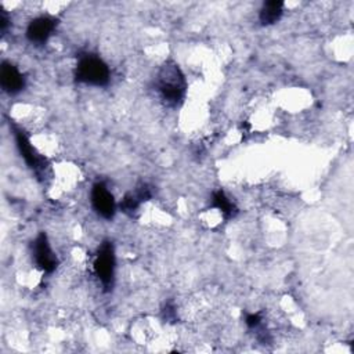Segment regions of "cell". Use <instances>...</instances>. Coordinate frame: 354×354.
I'll list each match as a JSON object with an SVG mask.
<instances>
[{
	"instance_id": "6da1fadb",
	"label": "cell",
	"mask_w": 354,
	"mask_h": 354,
	"mask_svg": "<svg viewBox=\"0 0 354 354\" xmlns=\"http://www.w3.org/2000/svg\"><path fill=\"white\" fill-rule=\"evenodd\" d=\"M155 88L167 106H178L187 94V80L174 59L165 61L156 72Z\"/></svg>"
},
{
	"instance_id": "7a4b0ae2",
	"label": "cell",
	"mask_w": 354,
	"mask_h": 354,
	"mask_svg": "<svg viewBox=\"0 0 354 354\" xmlns=\"http://www.w3.org/2000/svg\"><path fill=\"white\" fill-rule=\"evenodd\" d=\"M109 77V66L98 55L83 53L77 57V64L75 66L76 82L90 86H106Z\"/></svg>"
},
{
	"instance_id": "3957f363",
	"label": "cell",
	"mask_w": 354,
	"mask_h": 354,
	"mask_svg": "<svg viewBox=\"0 0 354 354\" xmlns=\"http://www.w3.org/2000/svg\"><path fill=\"white\" fill-rule=\"evenodd\" d=\"M10 129L12 131V134H14V138H15V142H17V148H18L21 156L24 158L25 163L36 174L39 181L46 183V180L48 178V174L51 171L50 162L47 160V158L44 155H41L32 145L29 136L21 127L10 123Z\"/></svg>"
},
{
	"instance_id": "277c9868",
	"label": "cell",
	"mask_w": 354,
	"mask_h": 354,
	"mask_svg": "<svg viewBox=\"0 0 354 354\" xmlns=\"http://www.w3.org/2000/svg\"><path fill=\"white\" fill-rule=\"evenodd\" d=\"M115 250L111 241H104L95 254L94 260V272L101 281L105 290H111L115 281Z\"/></svg>"
},
{
	"instance_id": "5b68a950",
	"label": "cell",
	"mask_w": 354,
	"mask_h": 354,
	"mask_svg": "<svg viewBox=\"0 0 354 354\" xmlns=\"http://www.w3.org/2000/svg\"><path fill=\"white\" fill-rule=\"evenodd\" d=\"M32 256L36 266L47 274H51L58 267V259L53 252L48 238L44 232H39L32 243Z\"/></svg>"
},
{
	"instance_id": "8992f818",
	"label": "cell",
	"mask_w": 354,
	"mask_h": 354,
	"mask_svg": "<svg viewBox=\"0 0 354 354\" xmlns=\"http://www.w3.org/2000/svg\"><path fill=\"white\" fill-rule=\"evenodd\" d=\"M91 205L98 216L105 220L113 218L116 213V202L111 191L101 181H97L91 188Z\"/></svg>"
},
{
	"instance_id": "52a82bcc",
	"label": "cell",
	"mask_w": 354,
	"mask_h": 354,
	"mask_svg": "<svg viewBox=\"0 0 354 354\" xmlns=\"http://www.w3.org/2000/svg\"><path fill=\"white\" fill-rule=\"evenodd\" d=\"M58 24V19L51 15H40L32 19L26 28V37L30 43L43 44L53 35Z\"/></svg>"
},
{
	"instance_id": "ba28073f",
	"label": "cell",
	"mask_w": 354,
	"mask_h": 354,
	"mask_svg": "<svg viewBox=\"0 0 354 354\" xmlns=\"http://www.w3.org/2000/svg\"><path fill=\"white\" fill-rule=\"evenodd\" d=\"M0 84L6 93L18 94L25 87V77L14 64L3 61L0 66Z\"/></svg>"
},
{
	"instance_id": "9c48e42d",
	"label": "cell",
	"mask_w": 354,
	"mask_h": 354,
	"mask_svg": "<svg viewBox=\"0 0 354 354\" xmlns=\"http://www.w3.org/2000/svg\"><path fill=\"white\" fill-rule=\"evenodd\" d=\"M151 196H152V192H151L149 185L148 184H141L134 191L127 192L123 196V199L119 203V209L124 214L133 216L140 209L141 203L148 201V199H151Z\"/></svg>"
},
{
	"instance_id": "30bf717a",
	"label": "cell",
	"mask_w": 354,
	"mask_h": 354,
	"mask_svg": "<svg viewBox=\"0 0 354 354\" xmlns=\"http://www.w3.org/2000/svg\"><path fill=\"white\" fill-rule=\"evenodd\" d=\"M283 14V3L277 0L264 1L260 11H259V21L263 26L274 25L281 19Z\"/></svg>"
},
{
	"instance_id": "8fae6325",
	"label": "cell",
	"mask_w": 354,
	"mask_h": 354,
	"mask_svg": "<svg viewBox=\"0 0 354 354\" xmlns=\"http://www.w3.org/2000/svg\"><path fill=\"white\" fill-rule=\"evenodd\" d=\"M212 207H216L225 220L235 217V214L238 213V207L235 206V203L225 195V192L223 189H217L213 192L212 196Z\"/></svg>"
},
{
	"instance_id": "7c38bea8",
	"label": "cell",
	"mask_w": 354,
	"mask_h": 354,
	"mask_svg": "<svg viewBox=\"0 0 354 354\" xmlns=\"http://www.w3.org/2000/svg\"><path fill=\"white\" fill-rule=\"evenodd\" d=\"M245 322H246V325H248L249 328L254 329V328L260 326V324H261V315H260L259 313H256V314H248L246 318H245Z\"/></svg>"
},
{
	"instance_id": "4fadbf2b",
	"label": "cell",
	"mask_w": 354,
	"mask_h": 354,
	"mask_svg": "<svg viewBox=\"0 0 354 354\" xmlns=\"http://www.w3.org/2000/svg\"><path fill=\"white\" fill-rule=\"evenodd\" d=\"M10 26V17L6 10L0 8V32L4 35Z\"/></svg>"
}]
</instances>
